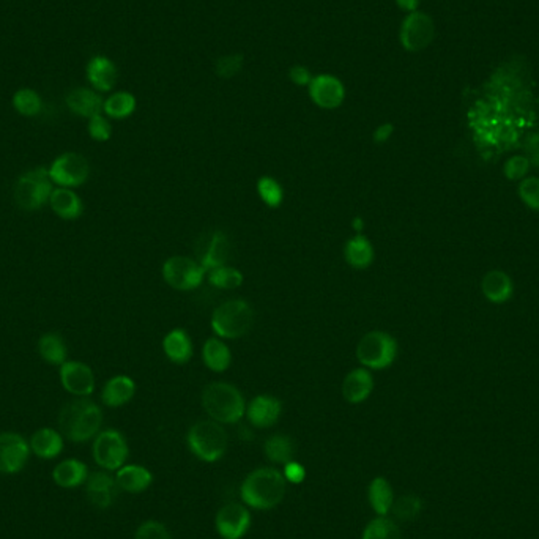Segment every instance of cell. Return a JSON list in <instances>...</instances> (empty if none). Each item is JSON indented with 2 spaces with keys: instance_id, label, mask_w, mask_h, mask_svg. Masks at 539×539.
<instances>
[{
  "instance_id": "6da1fadb",
  "label": "cell",
  "mask_w": 539,
  "mask_h": 539,
  "mask_svg": "<svg viewBox=\"0 0 539 539\" xmlns=\"http://www.w3.org/2000/svg\"><path fill=\"white\" fill-rule=\"evenodd\" d=\"M285 484L284 474L276 468H255L242 483L240 497L249 508L273 510L284 500Z\"/></svg>"
},
{
  "instance_id": "7a4b0ae2",
  "label": "cell",
  "mask_w": 539,
  "mask_h": 539,
  "mask_svg": "<svg viewBox=\"0 0 539 539\" xmlns=\"http://www.w3.org/2000/svg\"><path fill=\"white\" fill-rule=\"evenodd\" d=\"M59 431L75 444H85L95 439L103 424V412L94 401L79 397L66 403L59 414Z\"/></svg>"
},
{
  "instance_id": "3957f363",
  "label": "cell",
  "mask_w": 539,
  "mask_h": 539,
  "mask_svg": "<svg viewBox=\"0 0 539 539\" xmlns=\"http://www.w3.org/2000/svg\"><path fill=\"white\" fill-rule=\"evenodd\" d=\"M202 407L210 420L235 424L246 415V401L237 386L227 382H212L202 392Z\"/></svg>"
},
{
  "instance_id": "277c9868",
  "label": "cell",
  "mask_w": 539,
  "mask_h": 539,
  "mask_svg": "<svg viewBox=\"0 0 539 539\" xmlns=\"http://www.w3.org/2000/svg\"><path fill=\"white\" fill-rule=\"evenodd\" d=\"M191 453L202 463H216L225 456L229 446V435L218 421H197L188 431Z\"/></svg>"
},
{
  "instance_id": "5b68a950",
  "label": "cell",
  "mask_w": 539,
  "mask_h": 539,
  "mask_svg": "<svg viewBox=\"0 0 539 539\" xmlns=\"http://www.w3.org/2000/svg\"><path fill=\"white\" fill-rule=\"evenodd\" d=\"M212 330L223 339L246 336L255 325V309L245 300L221 303L212 314Z\"/></svg>"
},
{
  "instance_id": "8992f818",
  "label": "cell",
  "mask_w": 539,
  "mask_h": 539,
  "mask_svg": "<svg viewBox=\"0 0 539 539\" xmlns=\"http://www.w3.org/2000/svg\"><path fill=\"white\" fill-rule=\"evenodd\" d=\"M53 180L46 167H35L25 172L15 185V202L21 210L35 212L48 204L53 195Z\"/></svg>"
},
{
  "instance_id": "52a82bcc",
  "label": "cell",
  "mask_w": 539,
  "mask_h": 539,
  "mask_svg": "<svg viewBox=\"0 0 539 539\" xmlns=\"http://www.w3.org/2000/svg\"><path fill=\"white\" fill-rule=\"evenodd\" d=\"M397 352L396 339L390 333L379 330L366 333L356 345V358L369 371L390 368L396 362Z\"/></svg>"
},
{
  "instance_id": "ba28073f",
  "label": "cell",
  "mask_w": 539,
  "mask_h": 539,
  "mask_svg": "<svg viewBox=\"0 0 539 539\" xmlns=\"http://www.w3.org/2000/svg\"><path fill=\"white\" fill-rule=\"evenodd\" d=\"M92 454L98 467L106 472H117L128 461L130 448L124 434L117 429H106L100 431L94 440Z\"/></svg>"
},
{
  "instance_id": "9c48e42d",
  "label": "cell",
  "mask_w": 539,
  "mask_h": 539,
  "mask_svg": "<svg viewBox=\"0 0 539 539\" xmlns=\"http://www.w3.org/2000/svg\"><path fill=\"white\" fill-rule=\"evenodd\" d=\"M205 276L207 270L202 267L201 262L186 255L169 257L163 265V278L177 291H195L204 283Z\"/></svg>"
},
{
  "instance_id": "30bf717a",
  "label": "cell",
  "mask_w": 539,
  "mask_h": 539,
  "mask_svg": "<svg viewBox=\"0 0 539 539\" xmlns=\"http://www.w3.org/2000/svg\"><path fill=\"white\" fill-rule=\"evenodd\" d=\"M435 40V23L424 12L407 13L399 30V42L409 53H420Z\"/></svg>"
},
{
  "instance_id": "8fae6325",
  "label": "cell",
  "mask_w": 539,
  "mask_h": 539,
  "mask_svg": "<svg viewBox=\"0 0 539 539\" xmlns=\"http://www.w3.org/2000/svg\"><path fill=\"white\" fill-rule=\"evenodd\" d=\"M49 177L60 188H79L90 177V165L85 156L76 152L62 154L51 163Z\"/></svg>"
},
{
  "instance_id": "7c38bea8",
  "label": "cell",
  "mask_w": 539,
  "mask_h": 539,
  "mask_svg": "<svg viewBox=\"0 0 539 539\" xmlns=\"http://www.w3.org/2000/svg\"><path fill=\"white\" fill-rule=\"evenodd\" d=\"M251 513L248 506L231 502L221 506L215 517V528L223 539H242L251 527Z\"/></svg>"
},
{
  "instance_id": "4fadbf2b",
  "label": "cell",
  "mask_w": 539,
  "mask_h": 539,
  "mask_svg": "<svg viewBox=\"0 0 539 539\" xmlns=\"http://www.w3.org/2000/svg\"><path fill=\"white\" fill-rule=\"evenodd\" d=\"M30 444L16 433L0 434V474H19L30 457Z\"/></svg>"
},
{
  "instance_id": "5bb4252c",
  "label": "cell",
  "mask_w": 539,
  "mask_h": 539,
  "mask_svg": "<svg viewBox=\"0 0 539 539\" xmlns=\"http://www.w3.org/2000/svg\"><path fill=\"white\" fill-rule=\"evenodd\" d=\"M309 96L320 109H338L345 100V87L339 77L333 75H317L308 85Z\"/></svg>"
},
{
  "instance_id": "9a60e30c",
  "label": "cell",
  "mask_w": 539,
  "mask_h": 539,
  "mask_svg": "<svg viewBox=\"0 0 539 539\" xmlns=\"http://www.w3.org/2000/svg\"><path fill=\"white\" fill-rule=\"evenodd\" d=\"M60 384L73 396L87 397L95 392V375L89 364L65 362L60 366Z\"/></svg>"
},
{
  "instance_id": "2e32d148",
  "label": "cell",
  "mask_w": 539,
  "mask_h": 539,
  "mask_svg": "<svg viewBox=\"0 0 539 539\" xmlns=\"http://www.w3.org/2000/svg\"><path fill=\"white\" fill-rule=\"evenodd\" d=\"M85 494L89 498L90 504H94L98 510H107L113 506L117 494H119V486L117 481L114 476L105 472H95L90 474L89 478L85 481Z\"/></svg>"
},
{
  "instance_id": "e0dca14e",
  "label": "cell",
  "mask_w": 539,
  "mask_h": 539,
  "mask_svg": "<svg viewBox=\"0 0 539 539\" xmlns=\"http://www.w3.org/2000/svg\"><path fill=\"white\" fill-rule=\"evenodd\" d=\"M85 77L92 89L100 94H106L111 92L119 81V70L113 59L106 55H94L85 65Z\"/></svg>"
},
{
  "instance_id": "ac0fdd59",
  "label": "cell",
  "mask_w": 539,
  "mask_h": 539,
  "mask_svg": "<svg viewBox=\"0 0 539 539\" xmlns=\"http://www.w3.org/2000/svg\"><path fill=\"white\" fill-rule=\"evenodd\" d=\"M231 240L225 232L215 231L208 235L205 244L199 246V262L208 272L215 268L225 267L231 257Z\"/></svg>"
},
{
  "instance_id": "d6986e66",
  "label": "cell",
  "mask_w": 539,
  "mask_h": 539,
  "mask_svg": "<svg viewBox=\"0 0 539 539\" xmlns=\"http://www.w3.org/2000/svg\"><path fill=\"white\" fill-rule=\"evenodd\" d=\"M283 414V403L278 397L261 394L246 405V418L257 429H267L278 423Z\"/></svg>"
},
{
  "instance_id": "ffe728a7",
  "label": "cell",
  "mask_w": 539,
  "mask_h": 539,
  "mask_svg": "<svg viewBox=\"0 0 539 539\" xmlns=\"http://www.w3.org/2000/svg\"><path fill=\"white\" fill-rule=\"evenodd\" d=\"M65 105L70 113L84 119H92L98 114H103V105L105 98L101 96L100 92L89 89V87H77L66 94Z\"/></svg>"
},
{
  "instance_id": "44dd1931",
  "label": "cell",
  "mask_w": 539,
  "mask_h": 539,
  "mask_svg": "<svg viewBox=\"0 0 539 539\" xmlns=\"http://www.w3.org/2000/svg\"><path fill=\"white\" fill-rule=\"evenodd\" d=\"M374 390V377L366 368L350 371L343 382V396L349 404H362L371 396Z\"/></svg>"
},
{
  "instance_id": "7402d4cb",
  "label": "cell",
  "mask_w": 539,
  "mask_h": 539,
  "mask_svg": "<svg viewBox=\"0 0 539 539\" xmlns=\"http://www.w3.org/2000/svg\"><path fill=\"white\" fill-rule=\"evenodd\" d=\"M136 394V384L128 375H115L106 382L101 392V401L109 409H119L130 403Z\"/></svg>"
},
{
  "instance_id": "603a6c76",
  "label": "cell",
  "mask_w": 539,
  "mask_h": 539,
  "mask_svg": "<svg viewBox=\"0 0 539 539\" xmlns=\"http://www.w3.org/2000/svg\"><path fill=\"white\" fill-rule=\"evenodd\" d=\"M115 481L120 491L126 492V494H143L147 491L148 487L152 486L154 483V474L144 467V465H137V464H125L124 467L117 470L115 474Z\"/></svg>"
},
{
  "instance_id": "cb8c5ba5",
  "label": "cell",
  "mask_w": 539,
  "mask_h": 539,
  "mask_svg": "<svg viewBox=\"0 0 539 539\" xmlns=\"http://www.w3.org/2000/svg\"><path fill=\"white\" fill-rule=\"evenodd\" d=\"M481 291L486 296L487 302L494 304H502L511 300L514 294V284L508 273L502 270H491L484 274L481 281Z\"/></svg>"
},
{
  "instance_id": "d4e9b609",
  "label": "cell",
  "mask_w": 539,
  "mask_h": 539,
  "mask_svg": "<svg viewBox=\"0 0 539 539\" xmlns=\"http://www.w3.org/2000/svg\"><path fill=\"white\" fill-rule=\"evenodd\" d=\"M49 207L60 220L76 221L83 216L84 204L81 197L70 188H55L49 197Z\"/></svg>"
},
{
  "instance_id": "484cf974",
  "label": "cell",
  "mask_w": 539,
  "mask_h": 539,
  "mask_svg": "<svg viewBox=\"0 0 539 539\" xmlns=\"http://www.w3.org/2000/svg\"><path fill=\"white\" fill-rule=\"evenodd\" d=\"M30 451L40 459H55L64 451V435L53 427H42L30 437Z\"/></svg>"
},
{
  "instance_id": "4316f807",
  "label": "cell",
  "mask_w": 539,
  "mask_h": 539,
  "mask_svg": "<svg viewBox=\"0 0 539 539\" xmlns=\"http://www.w3.org/2000/svg\"><path fill=\"white\" fill-rule=\"evenodd\" d=\"M89 478V468L79 459H65L53 470V480L62 489L83 486Z\"/></svg>"
},
{
  "instance_id": "83f0119b",
  "label": "cell",
  "mask_w": 539,
  "mask_h": 539,
  "mask_svg": "<svg viewBox=\"0 0 539 539\" xmlns=\"http://www.w3.org/2000/svg\"><path fill=\"white\" fill-rule=\"evenodd\" d=\"M163 350H165L167 358L175 364H185V363L190 362L193 354H195L190 334L182 328H175V330L167 333L163 339Z\"/></svg>"
},
{
  "instance_id": "f1b7e54d",
  "label": "cell",
  "mask_w": 539,
  "mask_h": 539,
  "mask_svg": "<svg viewBox=\"0 0 539 539\" xmlns=\"http://www.w3.org/2000/svg\"><path fill=\"white\" fill-rule=\"evenodd\" d=\"M344 257L350 267L356 270H366L374 262V246L368 237L356 234L355 237L347 240L344 246Z\"/></svg>"
},
{
  "instance_id": "f546056e",
  "label": "cell",
  "mask_w": 539,
  "mask_h": 539,
  "mask_svg": "<svg viewBox=\"0 0 539 539\" xmlns=\"http://www.w3.org/2000/svg\"><path fill=\"white\" fill-rule=\"evenodd\" d=\"M202 360L204 364L214 373H225L231 368L232 352L227 344L221 339L210 338L202 347Z\"/></svg>"
},
{
  "instance_id": "4dcf8cb0",
  "label": "cell",
  "mask_w": 539,
  "mask_h": 539,
  "mask_svg": "<svg viewBox=\"0 0 539 539\" xmlns=\"http://www.w3.org/2000/svg\"><path fill=\"white\" fill-rule=\"evenodd\" d=\"M369 504L377 515H388L394 504V491L390 481L384 476H377L371 481L368 489Z\"/></svg>"
},
{
  "instance_id": "1f68e13d",
  "label": "cell",
  "mask_w": 539,
  "mask_h": 539,
  "mask_svg": "<svg viewBox=\"0 0 539 539\" xmlns=\"http://www.w3.org/2000/svg\"><path fill=\"white\" fill-rule=\"evenodd\" d=\"M38 354L45 363L51 366H62L66 362L68 349L65 341L57 333H46L38 339Z\"/></svg>"
},
{
  "instance_id": "d6a6232c",
  "label": "cell",
  "mask_w": 539,
  "mask_h": 539,
  "mask_svg": "<svg viewBox=\"0 0 539 539\" xmlns=\"http://www.w3.org/2000/svg\"><path fill=\"white\" fill-rule=\"evenodd\" d=\"M137 101L136 96L133 95L131 92H114L113 95L107 96L103 105V113L106 114V117L114 120L128 119L130 115L136 111Z\"/></svg>"
},
{
  "instance_id": "836d02e7",
  "label": "cell",
  "mask_w": 539,
  "mask_h": 539,
  "mask_svg": "<svg viewBox=\"0 0 539 539\" xmlns=\"http://www.w3.org/2000/svg\"><path fill=\"white\" fill-rule=\"evenodd\" d=\"M264 453L268 461L273 464H283L294 461L295 456V444L289 435L284 434H274L272 437H268L264 444Z\"/></svg>"
},
{
  "instance_id": "e575fe53",
  "label": "cell",
  "mask_w": 539,
  "mask_h": 539,
  "mask_svg": "<svg viewBox=\"0 0 539 539\" xmlns=\"http://www.w3.org/2000/svg\"><path fill=\"white\" fill-rule=\"evenodd\" d=\"M12 105L23 117H36L43 111V100L36 90L23 87L13 94Z\"/></svg>"
},
{
  "instance_id": "d590c367",
  "label": "cell",
  "mask_w": 539,
  "mask_h": 539,
  "mask_svg": "<svg viewBox=\"0 0 539 539\" xmlns=\"http://www.w3.org/2000/svg\"><path fill=\"white\" fill-rule=\"evenodd\" d=\"M362 539H403V534L396 522L386 515H377L364 528Z\"/></svg>"
},
{
  "instance_id": "8d00e7d4",
  "label": "cell",
  "mask_w": 539,
  "mask_h": 539,
  "mask_svg": "<svg viewBox=\"0 0 539 539\" xmlns=\"http://www.w3.org/2000/svg\"><path fill=\"white\" fill-rule=\"evenodd\" d=\"M244 273L234 267L215 268L212 272H208V283L216 287V289H225V291H232L237 289L244 284Z\"/></svg>"
},
{
  "instance_id": "74e56055",
  "label": "cell",
  "mask_w": 539,
  "mask_h": 539,
  "mask_svg": "<svg viewBox=\"0 0 539 539\" xmlns=\"http://www.w3.org/2000/svg\"><path fill=\"white\" fill-rule=\"evenodd\" d=\"M257 193L262 202L270 208H278L284 201V188L276 178L264 175L257 182Z\"/></svg>"
},
{
  "instance_id": "f35d334b",
  "label": "cell",
  "mask_w": 539,
  "mask_h": 539,
  "mask_svg": "<svg viewBox=\"0 0 539 539\" xmlns=\"http://www.w3.org/2000/svg\"><path fill=\"white\" fill-rule=\"evenodd\" d=\"M421 511H423V500L418 495L409 494L394 500L392 513L399 521L410 522L415 521L421 514Z\"/></svg>"
},
{
  "instance_id": "ab89813d",
  "label": "cell",
  "mask_w": 539,
  "mask_h": 539,
  "mask_svg": "<svg viewBox=\"0 0 539 539\" xmlns=\"http://www.w3.org/2000/svg\"><path fill=\"white\" fill-rule=\"evenodd\" d=\"M245 65V57L242 54H227L215 62V73L223 79H231L242 72Z\"/></svg>"
},
{
  "instance_id": "60d3db41",
  "label": "cell",
  "mask_w": 539,
  "mask_h": 539,
  "mask_svg": "<svg viewBox=\"0 0 539 539\" xmlns=\"http://www.w3.org/2000/svg\"><path fill=\"white\" fill-rule=\"evenodd\" d=\"M530 167H532V165H530V160L525 155H515V156H511L504 163V177L508 178L510 182H519V180L527 177Z\"/></svg>"
},
{
  "instance_id": "b9f144b4",
  "label": "cell",
  "mask_w": 539,
  "mask_h": 539,
  "mask_svg": "<svg viewBox=\"0 0 539 539\" xmlns=\"http://www.w3.org/2000/svg\"><path fill=\"white\" fill-rule=\"evenodd\" d=\"M519 197L530 210L539 212V177H525L519 184Z\"/></svg>"
},
{
  "instance_id": "7bdbcfd3",
  "label": "cell",
  "mask_w": 539,
  "mask_h": 539,
  "mask_svg": "<svg viewBox=\"0 0 539 539\" xmlns=\"http://www.w3.org/2000/svg\"><path fill=\"white\" fill-rule=\"evenodd\" d=\"M87 131H89V136L96 143H106L113 136L111 122L103 114H98L95 117L89 119Z\"/></svg>"
},
{
  "instance_id": "ee69618b",
  "label": "cell",
  "mask_w": 539,
  "mask_h": 539,
  "mask_svg": "<svg viewBox=\"0 0 539 539\" xmlns=\"http://www.w3.org/2000/svg\"><path fill=\"white\" fill-rule=\"evenodd\" d=\"M135 539H172L165 524L158 521H147L139 525Z\"/></svg>"
},
{
  "instance_id": "f6af8a7d",
  "label": "cell",
  "mask_w": 539,
  "mask_h": 539,
  "mask_svg": "<svg viewBox=\"0 0 539 539\" xmlns=\"http://www.w3.org/2000/svg\"><path fill=\"white\" fill-rule=\"evenodd\" d=\"M285 481L292 483V484H302L303 481L306 480V468L303 467L302 464L296 461H291L284 465L283 470Z\"/></svg>"
},
{
  "instance_id": "bcb514c9",
  "label": "cell",
  "mask_w": 539,
  "mask_h": 539,
  "mask_svg": "<svg viewBox=\"0 0 539 539\" xmlns=\"http://www.w3.org/2000/svg\"><path fill=\"white\" fill-rule=\"evenodd\" d=\"M525 148V156L530 160V165L539 169V131H534L528 135L524 144Z\"/></svg>"
},
{
  "instance_id": "7dc6e473",
  "label": "cell",
  "mask_w": 539,
  "mask_h": 539,
  "mask_svg": "<svg viewBox=\"0 0 539 539\" xmlns=\"http://www.w3.org/2000/svg\"><path fill=\"white\" fill-rule=\"evenodd\" d=\"M313 73L309 70L308 66L304 65H294L289 70V79L292 84H295L298 87H308L311 81H313Z\"/></svg>"
},
{
  "instance_id": "c3c4849f",
  "label": "cell",
  "mask_w": 539,
  "mask_h": 539,
  "mask_svg": "<svg viewBox=\"0 0 539 539\" xmlns=\"http://www.w3.org/2000/svg\"><path fill=\"white\" fill-rule=\"evenodd\" d=\"M394 133L393 124H382L374 131L373 139L375 144H385Z\"/></svg>"
},
{
  "instance_id": "681fc988",
  "label": "cell",
  "mask_w": 539,
  "mask_h": 539,
  "mask_svg": "<svg viewBox=\"0 0 539 539\" xmlns=\"http://www.w3.org/2000/svg\"><path fill=\"white\" fill-rule=\"evenodd\" d=\"M420 2L421 0H396L397 6L407 13L418 12Z\"/></svg>"
},
{
  "instance_id": "f907efd6",
  "label": "cell",
  "mask_w": 539,
  "mask_h": 539,
  "mask_svg": "<svg viewBox=\"0 0 539 539\" xmlns=\"http://www.w3.org/2000/svg\"><path fill=\"white\" fill-rule=\"evenodd\" d=\"M363 227H364V225H363L362 218H355V220H354V229L360 234V232L363 231Z\"/></svg>"
}]
</instances>
